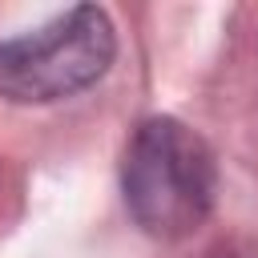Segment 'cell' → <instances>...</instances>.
<instances>
[{"label": "cell", "mask_w": 258, "mask_h": 258, "mask_svg": "<svg viewBox=\"0 0 258 258\" xmlns=\"http://www.w3.org/2000/svg\"><path fill=\"white\" fill-rule=\"evenodd\" d=\"M218 198V161L198 129L169 113L133 125L121 153V202L141 234L181 242L206 226Z\"/></svg>", "instance_id": "6da1fadb"}, {"label": "cell", "mask_w": 258, "mask_h": 258, "mask_svg": "<svg viewBox=\"0 0 258 258\" xmlns=\"http://www.w3.org/2000/svg\"><path fill=\"white\" fill-rule=\"evenodd\" d=\"M117 60V28L101 4H73L52 20L0 40V97L56 105L93 89Z\"/></svg>", "instance_id": "7a4b0ae2"}]
</instances>
